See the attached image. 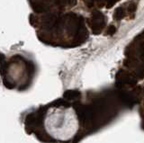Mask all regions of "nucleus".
I'll return each mask as SVG.
<instances>
[{"label": "nucleus", "mask_w": 144, "mask_h": 143, "mask_svg": "<svg viewBox=\"0 0 144 143\" xmlns=\"http://www.w3.org/2000/svg\"><path fill=\"white\" fill-rule=\"evenodd\" d=\"M71 105L52 104L44 112L37 113L41 118V130L49 140L58 143L73 141L81 133V117Z\"/></svg>", "instance_id": "f257e3e1"}]
</instances>
